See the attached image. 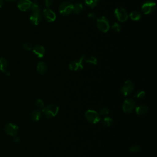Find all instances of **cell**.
Instances as JSON below:
<instances>
[{
	"label": "cell",
	"mask_w": 157,
	"mask_h": 157,
	"mask_svg": "<svg viewBox=\"0 0 157 157\" xmlns=\"http://www.w3.org/2000/svg\"><path fill=\"white\" fill-rule=\"evenodd\" d=\"M59 107L56 104H49L42 108V112L48 118L55 117L59 112Z\"/></svg>",
	"instance_id": "cell-1"
},
{
	"label": "cell",
	"mask_w": 157,
	"mask_h": 157,
	"mask_svg": "<svg viewBox=\"0 0 157 157\" xmlns=\"http://www.w3.org/2000/svg\"><path fill=\"white\" fill-rule=\"evenodd\" d=\"M86 120L93 124H96L101 120L99 114L94 110H88L85 113Z\"/></svg>",
	"instance_id": "cell-2"
},
{
	"label": "cell",
	"mask_w": 157,
	"mask_h": 157,
	"mask_svg": "<svg viewBox=\"0 0 157 157\" xmlns=\"http://www.w3.org/2000/svg\"><path fill=\"white\" fill-rule=\"evenodd\" d=\"M96 25L98 29L102 32L106 33L110 28V24L108 19L105 17H101L96 20Z\"/></svg>",
	"instance_id": "cell-3"
},
{
	"label": "cell",
	"mask_w": 157,
	"mask_h": 157,
	"mask_svg": "<svg viewBox=\"0 0 157 157\" xmlns=\"http://www.w3.org/2000/svg\"><path fill=\"white\" fill-rule=\"evenodd\" d=\"M85 55H82L79 59H75L72 62H71L69 64V68L71 71H78L83 69V61L85 59Z\"/></svg>",
	"instance_id": "cell-4"
},
{
	"label": "cell",
	"mask_w": 157,
	"mask_h": 157,
	"mask_svg": "<svg viewBox=\"0 0 157 157\" xmlns=\"http://www.w3.org/2000/svg\"><path fill=\"white\" fill-rule=\"evenodd\" d=\"M74 5L70 2L65 1L61 4L59 7V13L63 15H67L70 14L73 11Z\"/></svg>",
	"instance_id": "cell-5"
},
{
	"label": "cell",
	"mask_w": 157,
	"mask_h": 157,
	"mask_svg": "<svg viewBox=\"0 0 157 157\" xmlns=\"http://www.w3.org/2000/svg\"><path fill=\"white\" fill-rule=\"evenodd\" d=\"M133 90H134V84L131 80H128L124 82L123 85L121 87L120 92L121 94L126 96L130 94L133 91Z\"/></svg>",
	"instance_id": "cell-6"
},
{
	"label": "cell",
	"mask_w": 157,
	"mask_h": 157,
	"mask_svg": "<svg viewBox=\"0 0 157 157\" xmlns=\"http://www.w3.org/2000/svg\"><path fill=\"white\" fill-rule=\"evenodd\" d=\"M114 13L116 18L120 22H124L126 21L128 18V15L126 10L123 7H118L115 9Z\"/></svg>",
	"instance_id": "cell-7"
},
{
	"label": "cell",
	"mask_w": 157,
	"mask_h": 157,
	"mask_svg": "<svg viewBox=\"0 0 157 157\" xmlns=\"http://www.w3.org/2000/svg\"><path fill=\"white\" fill-rule=\"evenodd\" d=\"M136 105L135 101L131 98L126 99L123 103L122 110L126 113H131L134 109Z\"/></svg>",
	"instance_id": "cell-8"
},
{
	"label": "cell",
	"mask_w": 157,
	"mask_h": 157,
	"mask_svg": "<svg viewBox=\"0 0 157 157\" xmlns=\"http://www.w3.org/2000/svg\"><path fill=\"white\" fill-rule=\"evenodd\" d=\"M156 9V3L152 1L145 2L142 6V10L144 14H150L155 11Z\"/></svg>",
	"instance_id": "cell-9"
},
{
	"label": "cell",
	"mask_w": 157,
	"mask_h": 157,
	"mask_svg": "<svg viewBox=\"0 0 157 157\" xmlns=\"http://www.w3.org/2000/svg\"><path fill=\"white\" fill-rule=\"evenodd\" d=\"M18 126L14 123H8L5 125L4 131L6 133L10 136H15L18 132Z\"/></svg>",
	"instance_id": "cell-10"
},
{
	"label": "cell",
	"mask_w": 157,
	"mask_h": 157,
	"mask_svg": "<svg viewBox=\"0 0 157 157\" xmlns=\"http://www.w3.org/2000/svg\"><path fill=\"white\" fill-rule=\"evenodd\" d=\"M45 20L48 22H53L56 19V14L50 9H45L43 11Z\"/></svg>",
	"instance_id": "cell-11"
},
{
	"label": "cell",
	"mask_w": 157,
	"mask_h": 157,
	"mask_svg": "<svg viewBox=\"0 0 157 157\" xmlns=\"http://www.w3.org/2000/svg\"><path fill=\"white\" fill-rule=\"evenodd\" d=\"M32 2L30 0H20L18 2V8L21 11H26L31 8Z\"/></svg>",
	"instance_id": "cell-12"
},
{
	"label": "cell",
	"mask_w": 157,
	"mask_h": 157,
	"mask_svg": "<svg viewBox=\"0 0 157 157\" xmlns=\"http://www.w3.org/2000/svg\"><path fill=\"white\" fill-rule=\"evenodd\" d=\"M41 20L40 11L37 12H32V14L29 17V20L33 25H37Z\"/></svg>",
	"instance_id": "cell-13"
},
{
	"label": "cell",
	"mask_w": 157,
	"mask_h": 157,
	"mask_svg": "<svg viewBox=\"0 0 157 157\" xmlns=\"http://www.w3.org/2000/svg\"><path fill=\"white\" fill-rule=\"evenodd\" d=\"M33 52L38 58H42L45 55V48L40 45H35L33 48Z\"/></svg>",
	"instance_id": "cell-14"
},
{
	"label": "cell",
	"mask_w": 157,
	"mask_h": 157,
	"mask_svg": "<svg viewBox=\"0 0 157 157\" xmlns=\"http://www.w3.org/2000/svg\"><path fill=\"white\" fill-rule=\"evenodd\" d=\"M148 112V107L145 105H140L136 108V113L139 116H144Z\"/></svg>",
	"instance_id": "cell-15"
},
{
	"label": "cell",
	"mask_w": 157,
	"mask_h": 157,
	"mask_svg": "<svg viewBox=\"0 0 157 157\" xmlns=\"http://www.w3.org/2000/svg\"><path fill=\"white\" fill-rule=\"evenodd\" d=\"M47 69V64H45V63L43 62V61H40L38 63L37 65V71L40 74H43L44 73L46 72Z\"/></svg>",
	"instance_id": "cell-16"
},
{
	"label": "cell",
	"mask_w": 157,
	"mask_h": 157,
	"mask_svg": "<svg viewBox=\"0 0 157 157\" xmlns=\"http://www.w3.org/2000/svg\"><path fill=\"white\" fill-rule=\"evenodd\" d=\"M30 117L33 121H38L40 120L41 117V112L38 110H33L31 113Z\"/></svg>",
	"instance_id": "cell-17"
},
{
	"label": "cell",
	"mask_w": 157,
	"mask_h": 157,
	"mask_svg": "<svg viewBox=\"0 0 157 157\" xmlns=\"http://www.w3.org/2000/svg\"><path fill=\"white\" fill-rule=\"evenodd\" d=\"M83 10V6L82 3L80 2H77L74 5V8H73V12L75 13L79 14Z\"/></svg>",
	"instance_id": "cell-18"
},
{
	"label": "cell",
	"mask_w": 157,
	"mask_h": 157,
	"mask_svg": "<svg viewBox=\"0 0 157 157\" xmlns=\"http://www.w3.org/2000/svg\"><path fill=\"white\" fill-rule=\"evenodd\" d=\"M129 17L131 20H132L134 21H137L140 18L141 14L137 10H133L130 13Z\"/></svg>",
	"instance_id": "cell-19"
},
{
	"label": "cell",
	"mask_w": 157,
	"mask_h": 157,
	"mask_svg": "<svg viewBox=\"0 0 157 157\" xmlns=\"http://www.w3.org/2000/svg\"><path fill=\"white\" fill-rule=\"evenodd\" d=\"M7 66V61L4 58H0V71L6 72Z\"/></svg>",
	"instance_id": "cell-20"
},
{
	"label": "cell",
	"mask_w": 157,
	"mask_h": 157,
	"mask_svg": "<svg viewBox=\"0 0 157 157\" xmlns=\"http://www.w3.org/2000/svg\"><path fill=\"white\" fill-rule=\"evenodd\" d=\"M99 1V0H85V3L88 7L94 8L98 4Z\"/></svg>",
	"instance_id": "cell-21"
},
{
	"label": "cell",
	"mask_w": 157,
	"mask_h": 157,
	"mask_svg": "<svg viewBox=\"0 0 157 157\" xmlns=\"http://www.w3.org/2000/svg\"><path fill=\"white\" fill-rule=\"evenodd\" d=\"M113 120L110 117H106L102 120V124L105 127H109L112 125Z\"/></svg>",
	"instance_id": "cell-22"
},
{
	"label": "cell",
	"mask_w": 157,
	"mask_h": 157,
	"mask_svg": "<svg viewBox=\"0 0 157 157\" xmlns=\"http://www.w3.org/2000/svg\"><path fill=\"white\" fill-rule=\"evenodd\" d=\"M145 96V93L144 90H138L134 94V97L138 99H143Z\"/></svg>",
	"instance_id": "cell-23"
},
{
	"label": "cell",
	"mask_w": 157,
	"mask_h": 157,
	"mask_svg": "<svg viewBox=\"0 0 157 157\" xmlns=\"http://www.w3.org/2000/svg\"><path fill=\"white\" fill-rule=\"evenodd\" d=\"M85 61L86 63H90V64H94V65H96L97 64V63H98V61H97V59L96 58H95L94 56H90L86 58L85 59Z\"/></svg>",
	"instance_id": "cell-24"
},
{
	"label": "cell",
	"mask_w": 157,
	"mask_h": 157,
	"mask_svg": "<svg viewBox=\"0 0 157 157\" xmlns=\"http://www.w3.org/2000/svg\"><path fill=\"white\" fill-rule=\"evenodd\" d=\"M31 9L32 10V12H37L40 11V8L39 7V5L37 1H34V2H32V5L31 6Z\"/></svg>",
	"instance_id": "cell-25"
},
{
	"label": "cell",
	"mask_w": 157,
	"mask_h": 157,
	"mask_svg": "<svg viewBox=\"0 0 157 157\" xmlns=\"http://www.w3.org/2000/svg\"><path fill=\"white\" fill-rule=\"evenodd\" d=\"M129 151L131 153H137L140 151V147L137 145H133L129 147Z\"/></svg>",
	"instance_id": "cell-26"
},
{
	"label": "cell",
	"mask_w": 157,
	"mask_h": 157,
	"mask_svg": "<svg viewBox=\"0 0 157 157\" xmlns=\"http://www.w3.org/2000/svg\"><path fill=\"white\" fill-rule=\"evenodd\" d=\"M109 113V109L106 107H103L99 110V115L102 116H106Z\"/></svg>",
	"instance_id": "cell-27"
},
{
	"label": "cell",
	"mask_w": 157,
	"mask_h": 157,
	"mask_svg": "<svg viewBox=\"0 0 157 157\" xmlns=\"http://www.w3.org/2000/svg\"><path fill=\"white\" fill-rule=\"evenodd\" d=\"M35 105L39 107V108H44V102L43 101L42 99H36V102H35Z\"/></svg>",
	"instance_id": "cell-28"
},
{
	"label": "cell",
	"mask_w": 157,
	"mask_h": 157,
	"mask_svg": "<svg viewBox=\"0 0 157 157\" xmlns=\"http://www.w3.org/2000/svg\"><path fill=\"white\" fill-rule=\"evenodd\" d=\"M121 28V25L120 24H118V23H114L112 26V29L116 32H119L120 31Z\"/></svg>",
	"instance_id": "cell-29"
},
{
	"label": "cell",
	"mask_w": 157,
	"mask_h": 157,
	"mask_svg": "<svg viewBox=\"0 0 157 157\" xmlns=\"http://www.w3.org/2000/svg\"><path fill=\"white\" fill-rule=\"evenodd\" d=\"M23 48L26 50H31L32 49V46L29 43H25L23 44Z\"/></svg>",
	"instance_id": "cell-30"
},
{
	"label": "cell",
	"mask_w": 157,
	"mask_h": 157,
	"mask_svg": "<svg viewBox=\"0 0 157 157\" xmlns=\"http://www.w3.org/2000/svg\"><path fill=\"white\" fill-rule=\"evenodd\" d=\"M88 18H89L90 20H96V15H95L94 13H88Z\"/></svg>",
	"instance_id": "cell-31"
},
{
	"label": "cell",
	"mask_w": 157,
	"mask_h": 157,
	"mask_svg": "<svg viewBox=\"0 0 157 157\" xmlns=\"http://www.w3.org/2000/svg\"><path fill=\"white\" fill-rule=\"evenodd\" d=\"M45 4L47 7H49L52 4V0H45Z\"/></svg>",
	"instance_id": "cell-32"
},
{
	"label": "cell",
	"mask_w": 157,
	"mask_h": 157,
	"mask_svg": "<svg viewBox=\"0 0 157 157\" xmlns=\"http://www.w3.org/2000/svg\"><path fill=\"white\" fill-rule=\"evenodd\" d=\"M14 142H15V143H17V142H18L19 141H20V139L18 138V137H16V136H14V138H13V140Z\"/></svg>",
	"instance_id": "cell-33"
},
{
	"label": "cell",
	"mask_w": 157,
	"mask_h": 157,
	"mask_svg": "<svg viewBox=\"0 0 157 157\" xmlns=\"http://www.w3.org/2000/svg\"><path fill=\"white\" fill-rule=\"evenodd\" d=\"M2 4H3V1H2V0H0V8L2 6Z\"/></svg>",
	"instance_id": "cell-34"
},
{
	"label": "cell",
	"mask_w": 157,
	"mask_h": 157,
	"mask_svg": "<svg viewBox=\"0 0 157 157\" xmlns=\"http://www.w3.org/2000/svg\"><path fill=\"white\" fill-rule=\"evenodd\" d=\"M6 1H14L15 0H6Z\"/></svg>",
	"instance_id": "cell-35"
}]
</instances>
